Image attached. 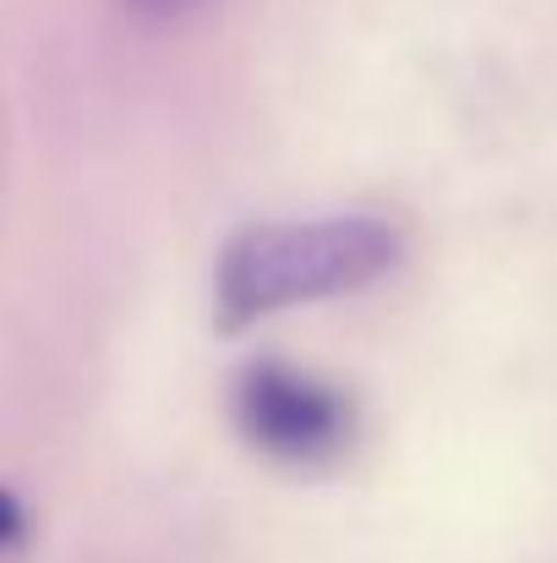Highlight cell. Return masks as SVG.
<instances>
[{
  "instance_id": "2",
  "label": "cell",
  "mask_w": 557,
  "mask_h": 563,
  "mask_svg": "<svg viewBox=\"0 0 557 563\" xmlns=\"http://www.w3.org/2000/svg\"><path fill=\"white\" fill-rule=\"evenodd\" d=\"M230 410H235L241 438L263 460L290 465V471H323L356 438L350 394L290 362H252L235 383Z\"/></svg>"
},
{
  "instance_id": "1",
  "label": "cell",
  "mask_w": 557,
  "mask_h": 563,
  "mask_svg": "<svg viewBox=\"0 0 557 563\" xmlns=\"http://www.w3.org/2000/svg\"><path fill=\"white\" fill-rule=\"evenodd\" d=\"M399 257L393 224L377 213L328 219H263L224 241L213 268V318L224 334H241L285 307L334 301L382 279Z\"/></svg>"
},
{
  "instance_id": "3",
  "label": "cell",
  "mask_w": 557,
  "mask_h": 563,
  "mask_svg": "<svg viewBox=\"0 0 557 563\" xmlns=\"http://www.w3.org/2000/svg\"><path fill=\"white\" fill-rule=\"evenodd\" d=\"M22 537H27V509H22V498H16V493H5V487H0V553L22 548Z\"/></svg>"
},
{
  "instance_id": "4",
  "label": "cell",
  "mask_w": 557,
  "mask_h": 563,
  "mask_svg": "<svg viewBox=\"0 0 557 563\" xmlns=\"http://www.w3.org/2000/svg\"><path fill=\"white\" fill-rule=\"evenodd\" d=\"M137 5H181V0H137Z\"/></svg>"
}]
</instances>
